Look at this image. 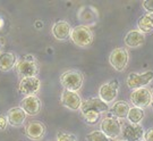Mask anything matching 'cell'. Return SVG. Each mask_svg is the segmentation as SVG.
Segmentation results:
<instances>
[{"instance_id":"1","label":"cell","mask_w":153,"mask_h":141,"mask_svg":"<svg viewBox=\"0 0 153 141\" xmlns=\"http://www.w3.org/2000/svg\"><path fill=\"white\" fill-rule=\"evenodd\" d=\"M15 68H16L17 74L22 77L36 76L39 74V70H40L38 59L31 54L22 56L17 60Z\"/></svg>"},{"instance_id":"2","label":"cell","mask_w":153,"mask_h":141,"mask_svg":"<svg viewBox=\"0 0 153 141\" xmlns=\"http://www.w3.org/2000/svg\"><path fill=\"white\" fill-rule=\"evenodd\" d=\"M60 83L65 90L77 92L83 87L84 75L79 70H66L60 75Z\"/></svg>"},{"instance_id":"3","label":"cell","mask_w":153,"mask_h":141,"mask_svg":"<svg viewBox=\"0 0 153 141\" xmlns=\"http://www.w3.org/2000/svg\"><path fill=\"white\" fill-rule=\"evenodd\" d=\"M93 32L92 30L84 25H78V26L71 28V40L79 48H88L93 42Z\"/></svg>"},{"instance_id":"4","label":"cell","mask_w":153,"mask_h":141,"mask_svg":"<svg viewBox=\"0 0 153 141\" xmlns=\"http://www.w3.org/2000/svg\"><path fill=\"white\" fill-rule=\"evenodd\" d=\"M100 130L109 139H117L121 134V123L112 114H109L101 121Z\"/></svg>"},{"instance_id":"5","label":"cell","mask_w":153,"mask_h":141,"mask_svg":"<svg viewBox=\"0 0 153 141\" xmlns=\"http://www.w3.org/2000/svg\"><path fill=\"white\" fill-rule=\"evenodd\" d=\"M129 99H131V103L133 104V107L144 109L151 106L153 101V96L148 88H140L131 91Z\"/></svg>"},{"instance_id":"6","label":"cell","mask_w":153,"mask_h":141,"mask_svg":"<svg viewBox=\"0 0 153 141\" xmlns=\"http://www.w3.org/2000/svg\"><path fill=\"white\" fill-rule=\"evenodd\" d=\"M153 80V70H148L145 73L131 72L126 79L127 87L131 90H136L140 88H145Z\"/></svg>"},{"instance_id":"7","label":"cell","mask_w":153,"mask_h":141,"mask_svg":"<svg viewBox=\"0 0 153 141\" xmlns=\"http://www.w3.org/2000/svg\"><path fill=\"white\" fill-rule=\"evenodd\" d=\"M129 60V54L125 48H116L109 56V63L116 70L123 72L126 70Z\"/></svg>"},{"instance_id":"8","label":"cell","mask_w":153,"mask_h":141,"mask_svg":"<svg viewBox=\"0 0 153 141\" xmlns=\"http://www.w3.org/2000/svg\"><path fill=\"white\" fill-rule=\"evenodd\" d=\"M119 90L118 80H111L110 82L103 83L99 89V98L105 104H111L116 100Z\"/></svg>"},{"instance_id":"9","label":"cell","mask_w":153,"mask_h":141,"mask_svg":"<svg viewBox=\"0 0 153 141\" xmlns=\"http://www.w3.org/2000/svg\"><path fill=\"white\" fill-rule=\"evenodd\" d=\"M77 18L84 26L95 25L99 21V11L93 6H83L77 11Z\"/></svg>"},{"instance_id":"10","label":"cell","mask_w":153,"mask_h":141,"mask_svg":"<svg viewBox=\"0 0 153 141\" xmlns=\"http://www.w3.org/2000/svg\"><path fill=\"white\" fill-rule=\"evenodd\" d=\"M143 126L140 124H131V123H124L121 124V136L126 141H141L144 136Z\"/></svg>"},{"instance_id":"11","label":"cell","mask_w":153,"mask_h":141,"mask_svg":"<svg viewBox=\"0 0 153 141\" xmlns=\"http://www.w3.org/2000/svg\"><path fill=\"white\" fill-rule=\"evenodd\" d=\"M41 88V81L38 76L22 77L18 84V91L24 96H34Z\"/></svg>"},{"instance_id":"12","label":"cell","mask_w":153,"mask_h":141,"mask_svg":"<svg viewBox=\"0 0 153 141\" xmlns=\"http://www.w3.org/2000/svg\"><path fill=\"white\" fill-rule=\"evenodd\" d=\"M21 108L26 113L28 116H36L41 112L42 108V103L41 99L34 94V96H27L21 101Z\"/></svg>"},{"instance_id":"13","label":"cell","mask_w":153,"mask_h":141,"mask_svg":"<svg viewBox=\"0 0 153 141\" xmlns=\"http://www.w3.org/2000/svg\"><path fill=\"white\" fill-rule=\"evenodd\" d=\"M109 105L103 103L100 98H88L86 100L82 101L81 106V113H86V112H97V113H107L109 110Z\"/></svg>"},{"instance_id":"14","label":"cell","mask_w":153,"mask_h":141,"mask_svg":"<svg viewBox=\"0 0 153 141\" xmlns=\"http://www.w3.org/2000/svg\"><path fill=\"white\" fill-rule=\"evenodd\" d=\"M61 104L62 106H65L66 108L71 109V110H79L82 106V98L79 97V94L74 91L69 90H64L61 93Z\"/></svg>"},{"instance_id":"15","label":"cell","mask_w":153,"mask_h":141,"mask_svg":"<svg viewBox=\"0 0 153 141\" xmlns=\"http://www.w3.org/2000/svg\"><path fill=\"white\" fill-rule=\"evenodd\" d=\"M45 130L47 129H45V125L43 123L38 122V121H33L25 126V134L31 140L39 141L44 136Z\"/></svg>"},{"instance_id":"16","label":"cell","mask_w":153,"mask_h":141,"mask_svg":"<svg viewBox=\"0 0 153 141\" xmlns=\"http://www.w3.org/2000/svg\"><path fill=\"white\" fill-rule=\"evenodd\" d=\"M52 35L59 41H64L71 38V24L66 21H58L53 24V26L51 28Z\"/></svg>"},{"instance_id":"17","label":"cell","mask_w":153,"mask_h":141,"mask_svg":"<svg viewBox=\"0 0 153 141\" xmlns=\"http://www.w3.org/2000/svg\"><path fill=\"white\" fill-rule=\"evenodd\" d=\"M145 41V35L138 30H131L124 38L125 46L128 48H138L143 46Z\"/></svg>"},{"instance_id":"18","label":"cell","mask_w":153,"mask_h":141,"mask_svg":"<svg viewBox=\"0 0 153 141\" xmlns=\"http://www.w3.org/2000/svg\"><path fill=\"white\" fill-rule=\"evenodd\" d=\"M26 113L21 107H13L7 112L6 117L8 119V124L13 126H21L26 121Z\"/></svg>"},{"instance_id":"19","label":"cell","mask_w":153,"mask_h":141,"mask_svg":"<svg viewBox=\"0 0 153 141\" xmlns=\"http://www.w3.org/2000/svg\"><path fill=\"white\" fill-rule=\"evenodd\" d=\"M17 56L13 51H4L0 52V70L8 72L14 68L17 64Z\"/></svg>"},{"instance_id":"20","label":"cell","mask_w":153,"mask_h":141,"mask_svg":"<svg viewBox=\"0 0 153 141\" xmlns=\"http://www.w3.org/2000/svg\"><path fill=\"white\" fill-rule=\"evenodd\" d=\"M129 109H131V107H129L128 103H126L124 100H118V101L114 103V105L111 106L110 114H112L118 119H125L127 118Z\"/></svg>"},{"instance_id":"21","label":"cell","mask_w":153,"mask_h":141,"mask_svg":"<svg viewBox=\"0 0 153 141\" xmlns=\"http://www.w3.org/2000/svg\"><path fill=\"white\" fill-rule=\"evenodd\" d=\"M137 27L138 31H141L143 34L150 33L153 31V13H146L138 18L137 21Z\"/></svg>"},{"instance_id":"22","label":"cell","mask_w":153,"mask_h":141,"mask_svg":"<svg viewBox=\"0 0 153 141\" xmlns=\"http://www.w3.org/2000/svg\"><path fill=\"white\" fill-rule=\"evenodd\" d=\"M144 116H145V113L143 109L137 108V107H131L128 115H127V119L131 124H140L144 118Z\"/></svg>"},{"instance_id":"23","label":"cell","mask_w":153,"mask_h":141,"mask_svg":"<svg viewBox=\"0 0 153 141\" xmlns=\"http://www.w3.org/2000/svg\"><path fill=\"white\" fill-rule=\"evenodd\" d=\"M86 140L88 141H110V139L104 134L101 130L92 131L88 134H86Z\"/></svg>"},{"instance_id":"24","label":"cell","mask_w":153,"mask_h":141,"mask_svg":"<svg viewBox=\"0 0 153 141\" xmlns=\"http://www.w3.org/2000/svg\"><path fill=\"white\" fill-rule=\"evenodd\" d=\"M83 118L85 119V122L88 124L94 125L97 124L100 119V116L101 114L100 113H97V112H86V113H83Z\"/></svg>"},{"instance_id":"25","label":"cell","mask_w":153,"mask_h":141,"mask_svg":"<svg viewBox=\"0 0 153 141\" xmlns=\"http://www.w3.org/2000/svg\"><path fill=\"white\" fill-rule=\"evenodd\" d=\"M57 141H76V136L71 133L67 132H58L57 134Z\"/></svg>"},{"instance_id":"26","label":"cell","mask_w":153,"mask_h":141,"mask_svg":"<svg viewBox=\"0 0 153 141\" xmlns=\"http://www.w3.org/2000/svg\"><path fill=\"white\" fill-rule=\"evenodd\" d=\"M142 6L148 13H153V0H144Z\"/></svg>"},{"instance_id":"27","label":"cell","mask_w":153,"mask_h":141,"mask_svg":"<svg viewBox=\"0 0 153 141\" xmlns=\"http://www.w3.org/2000/svg\"><path fill=\"white\" fill-rule=\"evenodd\" d=\"M7 125H8V119L6 117V115H0V130L4 131L7 129Z\"/></svg>"},{"instance_id":"28","label":"cell","mask_w":153,"mask_h":141,"mask_svg":"<svg viewBox=\"0 0 153 141\" xmlns=\"http://www.w3.org/2000/svg\"><path fill=\"white\" fill-rule=\"evenodd\" d=\"M144 141H153V129H149L144 133Z\"/></svg>"},{"instance_id":"29","label":"cell","mask_w":153,"mask_h":141,"mask_svg":"<svg viewBox=\"0 0 153 141\" xmlns=\"http://www.w3.org/2000/svg\"><path fill=\"white\" fill-rule=\"evenodd\" d=\"M114 141H126V140H118V139H116V140H114Z\"/></svg>"},{"instance_id":"30","label":"cell","mask_w":153,"mask_h":141,"mask_svg":"<svg viewBox=\"0 0 153 141\" xmlns=\"http://www.w3.org/2000/svg\"><path fill=\"white\" fill-rule=\"evenodd\" d=\"M151 105H152V107H153V101H152V104H151Z\"/></svg>"},{"instance_id":"31","label":"cell","mask_w":153,"mask_h":141,"mask_svg":"<svg viewBox=\"0 0 153 141\" xmlns=\"http://www.w3.org/2000/svg\"><path fill=\"white\" fill-rule=\"evenodd\" d=\"M152 92H153V89H152Z\"/></svg>"},{"instance_id":"32","label":"cell","mask_w":153,"mask_h":141,"mask_svg":"<svg viewBox=\"0 0 153 141\" xmlns=\"http://www.w3.org/2000/svg\"><path fill=\"white\" fill-rule=\"evenodd\" d=\"M141 141H144V140H141Z\"/></svg>"},{"instance_id":"33","label":"cell","mask_w":153,"mask_h":141,"mask_svg":"<svg viewBox=\"0 0 153 141\" xmlns=\"http://www.w3.org/2000/svg\"><path fill=\"white\" fill-rule=\"evenodd\" d=\"M0 52H1V51H0Z\"/></svg>"}]
</instances>
